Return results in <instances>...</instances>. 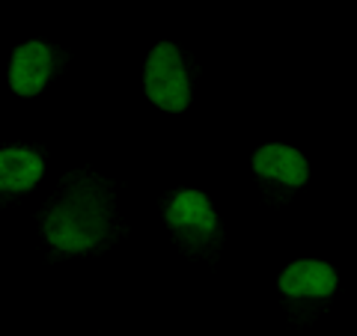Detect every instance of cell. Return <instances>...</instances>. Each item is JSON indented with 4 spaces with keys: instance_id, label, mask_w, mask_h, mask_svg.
Here are the masks:
<instances>
[{
    "instance_id": "cell-1",
    "label": "cell",
    "mask_w": 357,
    "mask_h": 336,
    "mask_svg": "<svg viewBox=\"0 0 357 336\" xmlns=\"http://www.w3.org/2000/svg\"><path fill=\"white\" fill-rule=\"evenodd\" d=\"M107 215H110V199L102 190L77 188L48 215L45 235L60 250H69V253L86 250L96 241L105 238Z\"/></svg>"
},
{
    "instance_id": "cell-2",
    "label": "cell",
    "mask_w": 357,
    "mask_h": 336,
    "mask_svg": "<svg viewBox=\"0 0 357 336\" xmlns=\"http://www.w3.org/2000/svg\"><path fill=\"white\" fill-rule=\"evenodd\" d=\"M146 96L161 110L178 114L191 102V84L185 75V63L178 57V48L173 42H158L146 60Z\"/></svg>"
},
{
    "instance_id": "cell-3",
    "label": "cell",
    "mask_w": 357,
    "mask_h": 336,
    "mask_svg": "<svg viewBox=\"0 0 357 336\" xmlns=\"http://www.w3.org/2000/svg\"><path fill=\"white\" fill-rule=\"evenodd\" d=\"M167 223L178 235H185L188 241H206L218 229L215 208H211L208 197L199 194V190H178L170 208H167Z\"/></svg>"
},
{
    "instance_id": "cell-4",
    "label": "cell",
    "mask_w": 357,
    "mask_h": 336,
    "mask_svg": "<svg viewBox=\"0 0 357 336\" xmlns=\"http://www.w3.org/2000/svg\"><path fill=\"white\" fill-rule=\"evenodd\" d=\"M51 51L42 42H27L13 54V66H9V84L18 96H36L42 86L48 84L51 75Z\"/></svg>"
},
{
    "instance_id": "cell-5",
    "label": "cell",
    "mask_w": 357,
    "mask_h": 336,
    "mask_svg": "<svg viewBox=\"0 0 357 336\" xmlns=\"http://www.w3.org/2000/svg\"><path fill=\"white\" fill-rule=\"evenodd\" d=\"M280 289L292 298H328L337 289V271L328 262L301 259L280 274Z\"/></svg>"
},
{
    "instance_id": "cell-6",
    "label": "cell",
    "mask_w": 357,
    "mask_h": 336,
    "mask_svg": "<svg viewBox=\"0 0 357 336\" xmlns=\"http://www.w3.org/2000/svg\"><path fill=\"white\" fill-rule=\"evenodd\" d=\"M253 170L265 176V178H277L289 188H298L310 178V167L307 158L292 146H283V143H268L259 152L253 155Z\"/></svg>"
},
{
    "instance_id": "cell-7",
    "label": "cell",
    "mask_w": 357,
    "mask_h": 336,
    "mask_svg": "<svg viewBox=\"0 0 357 336\" xmlns=\"http://www.w3.org/2000/svg\"><path fill=\"white\" fill-rule=\"evenodd\" d=\"M45 164L30 149H0V190H30L42 178Z\"/></svg>"
}]
</instances>
